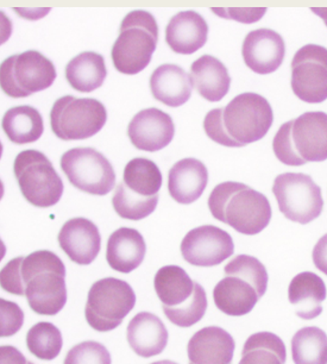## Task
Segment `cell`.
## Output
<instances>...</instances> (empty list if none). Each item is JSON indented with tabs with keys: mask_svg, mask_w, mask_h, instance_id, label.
<instances>
[{
	"mask_svg": "<svg viewBox=\"0 0 327 364\" xmlns=\"http://www.w3.org/2000/svg\"><path fill=\"white\" fill-rule=\"evenodd\" d=\"M0 286L11 294L26 295L30 309L41 316H56L67 302L65 263L49 250L11 259L1 269Z\"/></svg>",
	"mask_w": 327,
	"mask_h": 364,
	"instance_id": "cell-1",
	"label": "cell"
},
{
	"mask_svg": "<svg viewBox=\"0 0 327 364\" xmlns=\"http://www.w3.org/2000/svg\"><path fill=\"white\" fill-rule=\"evenodd\" d=\"M273 122L269 102L249 92L237 95L224 109H211L205 117L204 130L220 146L240 148L263 139Z\"/></svg>",
	"mask_w": 327,
	"mask_h": 364,
	"instance_id": "cell-2",
	"label": "cell"
},
{
	"mask_svg": "<svg viewBox=\"0 0 327 364\" xmlns=\"http://www.w3.org/2000/svg\"><path fill=\"white\" fill-rule=\"evenodd\" d=\"M208 208L217 220L247 236L262 232L272 219L268 198L240 182L219 183L210 194Z\"/></svg>",
	"mask_w": 327,
	"mask_h": 364,
	"instance_id": "cell-3",
	"label": "cell"
},
{
	"mask_svg": "<svg viewBox=\"0 0 327 364\" xmlns=\"http://www.w3.org/2000/svg\"><path fill=\"white\" fill-rule=\"evenodd\" d=\"M225 277L215 284L213 300L223 314L242 317L250 314L266 294L268 272L256 257L238 255L224 268Z\"/></svg>",
	"mask_w": 327,
	"mask_h": 364,
	"instance_id": "cell-4",
	"label": "cell"
},
{
	"mask_svg": "<svg viewBox=\"0 0 327 364\" xmlns=\"http://www.w3.org/2000/svg\"><path fill=\"white\" fill-rule=\"evenodd\" d=\"M154 286L171 324L191 328L204 318L208 305L206 291L181 267H162L157 270Z\"/></svg>",
	"mask_w": 327,
	"mask_h": 364,
	"instance_id": "cell-5",
	"label": "cell"
},
{
	"mask_svg": "<svg viewBox=\"0 0 327 364\" xmlns=\"http://www.w3.org/2000/svg\"><path fill=\"white\" fill-rule=\"evenodd\" d=\"M277 160L286 166L327 160V114L321 111L306 112L284 123L274 137Z\"/></svg>",
	"mask_w": 327,
	"mask_h": 364,
	"instance_id": "cell-6",
	"label": "cell"
},
{
	"mask_svg": "<svg viewBox=\"0 0 327 364\" xmlns=\"http://www.w3.org/2000/svg\"><path fill=\"white\" fill-rule=\"evenodd\" d=\"M159 42L156 19L149 12L136 10L124 17L119 36L113 44V66L120 73L135 75L149 66Z\"/></svg>",
	"mask_w": 327,
	"mask_h": 364,
	"instance_id": "cell-7",
	"label": "cell"
},
{
	"mask_svg": "<svg viewBox=\"0 0 327 364\" xmlns=\"http://www.w3.org/2000/svg\"><path fill=\"white\" fill-rule=\"evenodd\" d=\"M135 304V291L130 284L116 277H106L92 284L85 317L95 331H112L123 323Z\"/></svg>",
	"mask_w": 327,
	"mask_h": 364,
	"instance_id": "cell-8",
	"label": "cell"
},
{
	"mask_svg": "<svg viewBox=\"0 0 327 364\" xmlns=\"http://www.w3.org/2000/svg\"><path fill=\"white\" fill-rule=\"evenodd\" d=\"M16 178L23 197L36 208L58 204L63 194V181L50 160L37 150H24L14 164Z\"/></svg>",
	"mask_w": 327,
	"mask_h": 364,
	"instance_id": "cell-9",
	"label": "cell"
},
{
	"mask_svg": "<svg viewBox=\"0 0 327 364\" xmlns=\"http://www.w3.org/2000/svg\"><path fill=\"white\" fill-rule=\"evenodd\" d=\"M54 63L40 51L12 55L0 66V86L11 98H26L50 87L56 79Z\"/></svg>",
	"mask_w": 327,
	"mask_h": 364,
	"instance_id": "cell-10",
	"label": "cell"
},
{
	"mask_svg": "<svg viewBox=\"0 0 327 364\" xmlns=\"http://www.w3.org/2000/svg\"><path fill=\"white\" fill-rule=\"evenodd\" d=\"M107 112L93 98L65 95L58 99L50 112L51 130L62 141H79L97 135L106 124Z\"/></svg>",
	"mask_w": 327,
	"mask_h": 364,
	"instance_id": "cell-11",
	"label": "cell"
},
{
	"mask_svg": "<svg viewBox=\"0 0 327 364\" xmlns=\"http://www.w3.org/2000/svg\"><path fill=\"white\" fill-rule=\"evenodd\" d=\"M273 193L281 213L291 222L309 224L323 208L321 190L309 175L284 173L275 178Z\"/></svg>",
	"mask_w": 327,
	"mask_h": 364,
	"instance_id": "cell-12",
	"label": "cell"
},
{
	"mask_svg": "<svg viewBox=\"0 0 327 364\" xmlns=\"http://www.w3.org/2000/svg\"><path fill=\"white\" fill-rule=\"evenodd\" d=\"M61 168L77 190L93 196H106L116 185L112 164L93 148H74L61 157Z\"/></svg>",
	"mask_w": 327,
	"mask_h": 364,
	"instance_id": "cell-13",
	"label": "cell"
},
{
	"mask_svg": "<svg viewBox=\"0 0 327 364\" xmlns=\"http://www.w3.org/2000/svg\"><path fill=\"white\" fill-rule=\"evenodd\" d=\"M291 90L302 102L320 104L327 99V49L307 44L291 61Z\"/></svg>",
	"mask_w": 327,
	"mask_h": 364,
	"instance_id": "cell-14",
	"label": "cell"
},
{
	"mask_svg": "<svg viewBox=\"0 0 327 364\" xmlns=\"http://www.w3.org/2000/svg\"><path fill=\"white\" fill-rule=\"evenodd\" d=\"M233 252L232 237L217 226L204 225L191 230L181 242L182 257L192 266H218Z\"/></svg>",
	"mask_w": 327,
	"mask_h": 364,
	"instance_id": "cell-15",
	"label": "cell"
},
{
	"mask_svg": "<svg viewBox=\"0 0 327 364\" xmlns=\"http://www.w3.org/2000/svg\"><path fill=\"white\" fill-rule=\"evenodd\" d=\"M127 135L137 149L155 153L164 149L174 139V122L168 113L156 107L142 109L131 120Z\"/></svg>",
	"mask_w": 327,
	"mask_h": 364,
	"instance_id": "cell-16",
	"label": "cell"
},
{
	"mask_svg": "<svg viewBox=\"0 0 327 364\" xmlns=\"http://www.w3.org/2000/svg\"><path fill=\"white\" fill-rule=\"evenodd\" d=\"M284 38L270 29H257L247 33L242 48L245 65L262 75L279 70L284 63Z\"/></svg>",
	"mask_w": 327,
	"mask_h": 364,
	"instance_id": "cell-17",
	"label": "cell"
},
{
	"mask_svg": "<svg viewBox=\"0 0 327 364\" xmlns=\"http://www.w3.org/2000/svg\"><path fill=\"white\" fill-rule=\"evenodd\" d=\"M58 240L65 255L80 266L91 264L102 249L98 226L86 218H73L65 223Z\"/></svg>",
	"mask_w": 327,
	"mask_h": 364,
	"instance_id": "cell-18",
	"label": "cell"
},
{
	"mask_svg": "<svg viewBox=\"0 0 327 364\" xmlns=\"http://www.w3.org/2000/svg\"><path fill=\"white\" fill-rule=\"evenodd\" d=\"M235 348V339L224 328H201L189 339V364H232Z\"/></svg>",
	"mask_w": 327,
	"mask_h": 364,
	"instance_id": "cell-19",
	"label": "cell"
},
{
	"mask_svg": "<svg viewBox=\"0 0 327 364\" xmlns=\"http://www.w3.org/2000/svg\"><path fill=\"white\" fill-rule=\"evenodd\" d=\"M208 182V168L201 161L183 159L169 171L168 191L178 204H192L203 196Z\"/></svg>",
	"mask_w": 327,
	"mask_h": 364,
	"instance_id": "cell-20",
	"label": "cell"
},
{
	"mask_svg": "<svg viewBox=\"0 0 327 364\" xmlns=\"http://www.w3.org/2000/svg\"><path fill=\"white\" fill-rule=\"evenodd\" d=\"M208 35V23L195 11L180 12L166 28V42L176 54H194L206 44Z\"/></svg>",
	"mask_w": 327,
	"mask_h": 364,
	"instance_id": "cell-21",
	"label": "cell"
},
{
	"mask_svg": "<svg viewBox=\"0 0 327 364\" xmlns=\"http://www.w3.org/2000/svg\"><path fill=\"white\" fill-rule=\"evenodd\" d=\"M127 337L131 349L143 358L160 355L168 344V331L164 321L149 312H141L131 319Z\"/></svg>",
	"mask_w": 327,
	"mask_h": 364,
	"instance_id": "cell-22",
	"label": "cell"
},
{
	"mask_svg": "<svg viewBox=\"0 0 327 364\" xmlns=\"http://www.w3.org/2000/svg\"><path fill=\"white\" fill-rule=\"evenodd\" d=\"M146 252V242L137 230L120 228L107 240L106 259L113 270L129 274L141 266Z\"/></svg>",
	"mask_w": 327,
	"mask_h": 364,
	"instance_id": "cell-23",
	"label": "cell"
},
{
	"mask_svg": "<svg viewBox=\"0 0 327 364\" xmlns=\"http://www.w3.org/2000/svg\"><path fill=\"white\" fill-rule=\"evenodd\" d=\"M154 98L169 107H178L192 95V77L181 67L166 63L157 67L150 77Z\"/></svg>",
	"mask_w": 327,
	"mask_h": 364,
	"instance_id": "cell-24",
	"label": "cell"
},
{
	"mask_svg": "<svg viewBox=\"0 0 327 364\" xmlns=\"http://www.w3.org/2000/svg\"><path fill=\"white\" fill-rule=\"evenodd\" d=\"M193 86L208 102H220L229 93L231 86L227 68L211 55H204L191 66Z\"/></svg>",
	"mask_w": 327,
	"mask_h": 364,
	"instance_id": "cell-25",
	"label": "cell"
},
{
	"mask_svg": "<svg viewBox=\"0 0 327 364\" xmlns=\"http://www.w3.org/2000/svg\"><path fill=\"white\" fill-rule=\"evenodd\" d=\"M288 296L291 305L295 306L296 316L311 321L323 312L321 304L326 299V286L316 274L305 272L291 280Z\"/></svg>",
	"mask_w": 327,
	"mask_h": 364,
	"instance_id": "cell-26",
	"label": "cell"
},
{
	"mask_svg": "<svg viewBox=\"0 0 327 364\" xmlns=\"http://www.w3.org/2000/svg\"><path fill=\"white\" fill-rule=\"evenodd\" d=\"M107 77L105 60L95 51H85L65 67V79L75 91L90 93L102 87Z\"/></svg>",
	"mask_w": 327,
	"mask_h": 364,
	"instance_id": "cell-27",
	"label": "cell"
},
{
	"mask_svg": "<svg viewBox=\"0 0 327 364\" xmlns=\"http://www.w3.org/2000/svg\"><path fill=\"white\" fill-rule=\"evenodd\" d=\"M1 127L11 142L23 146L42 137L43 118L35 107L23 105L12 107L5 112Z\"/></svg>",
	"mask_w": 327,
	"mask_h": 364,
	"instance_id": "cell-28",
	"label": "cell"
},
{
	"mask_svg": "<svg viewBox=\"0 0 327 364\" xmlns=\"http://www.w3.org/2000/svg\"><path fill=\"white\" fill-rule=\"evenodd\" d=\"M123 182L136 196L154 198L159 196L162 186V174L155 162L137 157L125 166Z\"/></svg>",
	"mask_w": 327,
	"mask_h": 364,
	"instance_id": "cell-29",
	"label": "cell"
},
{
	"mask_svg": "<svg viewBox=\"0 0 327 364\" xmlns=\"http://www.w3.org/2000/svg\"><path fill=\"white\" fill-rule=\"evenodd\" d=\"M286 358V346L279 336L258 332L247 339L238 364H284Z\"/></svg>",
	"mask_w": 327,
	"mask_h": 364,
	"instance_id": "cell-30",
	"label": "cell"
},
{
	"mask_svg": "<svg viewBox=\"0 0 327 364\" xmlns=\"http://www.w3.org/2000/svg\"><path fill=\"white\" fill-rule=\"evenodd\" d=\"M295 364H327V335L321 328L309 326L299 330L291 339Z\"/></svg>",
	"mask_w": 327,
	"mask_h": 364,
	"instance_id": "cell-31",
	"label": "cell"
},
{
	"mask_svg": "<svg viewBox=\"0 0 327 364\" xmlns=\"http://www.w3.org/2000/svg\"><path fill=\"white\" fill-rule=\"evenodd\" d=\"M26 346L37 358L53 360L60 355L63 346L61 331L48 321L37 323L28 331Z\"/></svg>",
	"mask_w": 327,
	"mask_h": 364,
	"instance_id": "cell-32",
	"label": "cell"
},
{
	"mask_svg": "<svg viewBox=\"0 0 327 364\" xmlns=\"http://www.w3.org/2000/svg\"><path fill=\"white\" fill-rule=\"evenodd\" d=\"M159 204V196L142 198L132 193L123 181L119 182L113 196L112 205L119 217L129 220H141L151 215Z\"/></svg>",
	"mask_w": 327,
	"mask_h": 364,
	"instance_id": "cell-33",
	"label": "cell"
},
{
	"mask_svg": "<svg viewBox=\"0 0 327 364\" xmlns=\"http://www.w3.org/2000/svg\"><path fill=\"white\" fill-rule=\"evenodd\" d=\"M109 350L102 343L86 341L73 346L65 356L63 364H111Z\"/></svg>",
	"mask_w": 327,
	"mask_h": 364,
	"instance_id": "cell-34",
	"label": "cell"
},
{
	"mask_svg": "<svg viewBox=\"0 0 327 364\" xmlns=\"http://www.w3.org/2000/svg\"><path fill=\"white\" fill-rule=\"evenodd\" d=\"M24 314L16 302L0 299V337L6 338L16 335L22 328Z\"/></svg>",
	"mask_w": 327,
	"mask_h": 364,
	"instance_id": "cell-35",
	"label": "cell"
},
{
	"mask_svg": "<svg viewBox=\"0 0 327 364\" xmlns=\"http://www.w3.org/2000/svg\"><path fill=\"white\" fill-rule=\"evenodd\" d=\"M211 11L220 17L251 24L259 21L266 14L267 9H212Z\"/></svg>",
	"mask_w": 327,
	"mask_h": 364,
	"instance_id": "cell-36",
	"label": "cell"
},
{
	"mask_svg": "<svg viewBox=\"0 0 327 364\" xmlns=\"http://www.w3.org/2000/svg\"><path fill=\"white\" fill-rule=\"evenodd\" d=\"M0 364H35L26 360L17 348L11 346H0Z\"/></svg>",
	"mask_w": 327,
	"mask_h": 364,
	"instance_id": "cell-37",
	"label": "cell"
},
{
	"mask_svg": "<svg viewBox=\"0 0 327 364\" xmlns=\"http://www.w3.org/2000/svg\"><path fill=\"white\" fill-rule=\"evenodd\" d=\"M313 262L321 273L327 275V233L318 240L313 249Z\"/></svg>",
	"mask_w": 327,
	"mask_h": 364,
	"instance_id": "cell-38",
	"label": "cell"
},
{
	"mask_svg": "<svg viewBox=\"0 0 327 364\" xmlns=\"http://www.w3.org/2000/svg\"><path fill=\"white\" fill-rule=\"evenodd\" d=\"M312 12H314L316 16H319L320 18H323L325 26H327V8H312Z\"/></svg>",
	"mask_w": 327,
	"mask_h": 364,
	"instance_id": "cell-39",
	"label": "cell"
},
{
	"mask_svg": "<svg viewBox=\"0 0 327 364\" xmlns=\"http://www.w3.org/2000/svg\"><path fill=\"white\" fill-rule=\"evenodd\" d=\"M151 364H178L176 362H173V360H157V362H154Z\"/></svg>",
	"mask_w": 327,
	"mask_h": 364,
	"instance_id": "cell-40",
	"label": "cell"
}]
</instances>
